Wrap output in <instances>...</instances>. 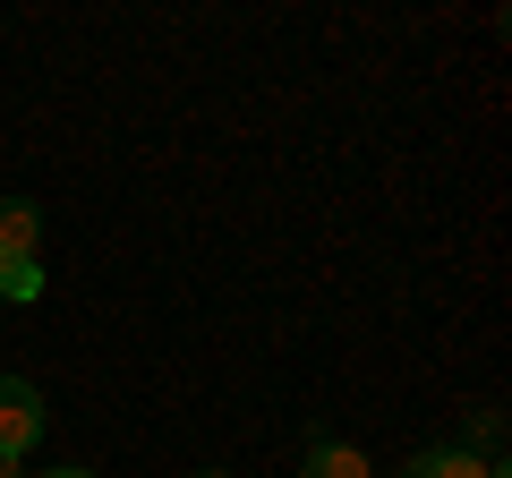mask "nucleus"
Here are the masks:
<instances>
[{
  "instance_id": "f257e3e1",
  "label": "nucleus",
  "mask_w": 512,
  "mask_h": 478,
  "mask_svg": "<svg viewBox=\"0 0 512 478\" xmlns=\"http://www.w3.org/2000/svg\"><path fill=\"white\" fill-rule=\"evenodd\" d=\"M43 427H52L43 393L26 385V376H0V461H26L43 444Z\"/></svg>"
},
{
  "instance_id": "f03ea898",
  "label": "nucleus",
  "mask_w": 512,
  "mask_h": 478,
  "mask_svg": "<svg viewBox=\"0 0 512 478\" xmlns=\"http://www.w3.org/2000/svg\"><path fill=\"white\" fill-rule=\"evenodd\" d=\"M43 248V214L26 197H0V265H35Z\"/></svg>"
},
{
  "instance_id": "7ed1b4c3",
  "label": "nucleus",
  "mask_w": 512,
  "mask_h": 478,
  "mask_svg": "<svg viewBox=\"0 0 512 478\" xmlns=\"http://www.w3.org/2000/svg\"><path fill=\"white\" fill-rule=\"evenodd\" d=\"M402 478H504V470L478 461V453H461V444H427V453L402 461Z\"/></svg>"
},
{
  "instance_id": "20e7f679",
  "label": "nucleus",
  "mask_w": 512,
  "mask_h": 478,
  "mask_svg": "<svg viewBox=\"0 0 512 478\" xmlns=\"http://www.w3.org/2000/svg\"><path fill=\"white\" fill-rule=\"evenodd\" d=\"M299 478H376V470H367V453H359V444L316 436V444H308V461H299Z\"/></svg>"
},
{
  "instance_id": "39448f33",
  "label": "nucleus",
  "mask_w": 512,
  "mask_h": 478,
  "mask_svg": "<svg viewBox=\"0 0 512 478\" xmlns=\"http://www.w3.org/2000/svg\"><path fill=\"white\" fill-rule=\"evenodd\" d=\"M43 478H94V470H43Z\"/></svg>"
},
{
  "instance_id": "423d86ee",
  "label": "nucleus",
  "mask_w": 512,
  "mask_h": 478,
  "mask_svg": "<svg viewBox=\"0 0 512 478\" xmlns=\"http://www.w3.org/2000/svg\"><path fill=\"white\" fill-rule=\"evenodd\" d=\"M0 478H26V470H18V461H0Z\"/></svg>"
},
{
  "instance_id": "0eeeda50",
  "label": "nucleus",
  "mask_w": 512,
  "mask_h": 478,
  "mask_svg": "<svg viewBox=\"0 0 512 478\" xmlns=\"http://www.w3.org/2000/svg\"><path fill=\"white\" fill-rule=\"evenodd\" d=\"M197 478H231V470H197Z\"/></svg>"
}]
</instances>
